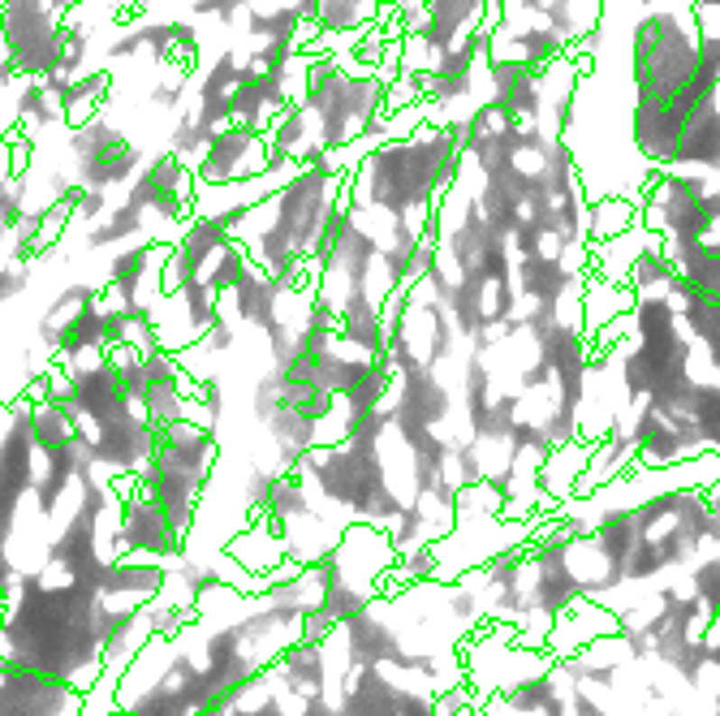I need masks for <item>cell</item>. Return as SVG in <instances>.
Masks as SVG:
<instances>
[{
  "label": "cell",
  "mask_w": 720,
  "mask_h": 716,
  "mask_svg": "<svg viewBox=\"0 0 720 716\" xmlns=\"http://www.w3.org/2000/svg\"><path fill=\"white\" fill-rule=\"evenodd\" d=\"M639 225V199L634 194H595L586 203V237L591 242H608L617 233Z\"/></svg>",
  "instance_id": "cell-1"
},
{
  "label": "cell",
  "mask_w": 720,
  "mask_h": 716,
  "mask_svg": "<svg viewBox=\"0 0 720 716\" xmlns=\"http://www.w3.org/2000/svg\"><path fill=\"white\" fill-rule=\"evenodd\" d=\"M703 358H707V367L720 376V337H712V341H703Z\"/></svg>",
  "instance_id": "cell-2"
}]
</instances>
